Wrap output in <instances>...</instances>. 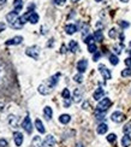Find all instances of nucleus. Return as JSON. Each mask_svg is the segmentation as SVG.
I'll list each match as a JSON object with an SVG mask.
<instances>
[{
  "mask_svg": "<svg viewBox=\"0 0 131 147\" xmlns=\"http://www.w3.org/2000/svg\"><path fill=\"white\" fill-rule=\"evenodd\" d=\"M10 83V72L7 66L0 62V88L6 87Z\"/></svg>",
  "mask_w": 131,
  "mask_h": 147,
  "instance_id": "1",
  "label": "nucleus"
},
{
  "mask_svg": "<svg viewBox=\"0 0 131 147\" xmlns=\"http://www.w3.org/2000/svg\"><path fill=\"white\" fill-rule=\"evenodd\" d=\"M111 99L110 98H102L101 100L98 103V106H96V112L99 113H105L108 110V107L111 106Z\"/></svg>",
  "mask_w": 131,
  "mask_h": 147,
  "instance_id": "2",
  "label": "nucleus"
},
{
  "mask_svg": "<svg viewBox=\"0 0 131 147\" xmlns=\"http://www.w3.org/2000/svg\"><path fill=\"white\" fill-rule=\"evenodd\" d=\"M40 47L37 45H34V46H30V47H28V48L25 50V54L28 57H30L33 58V59H35L37 60L39 59V56H40Z\"/></svg>",
  "mask_w": 131,
  "mask_h": 147,
  "instance_id": "3",
  "label": "nucleus"
},
{
  "mask_svg": "<svg viewBox=\"0 0 131 147\" xmlns=\"http://www.w3.org/2000/svg\"><path fill=\"white\" fill-rule=\"evenodd\" d=\"M23 17H24V19L27 21V22H30L31 24H36V23L39 22V15L35 12V11H28V12L25 13V15H23Z\"/></svg>",
  "mask_w": 131,
  "mask_h": 147,
  "instance_id": "4",
  "label": "nucleus"
},
{
  "mask_svg": "<svg viewBox=\"0 0 131 147\" xmlns=\"http://www.w3.org/2000/svg\"><path fill=\"white\" fill-rule=\"evenodd\" d=\"M18 19H19V12H17V11H15V10L6 15V21L9 22L10 27H12Z\"/></svg>",
  "mask_w": 131,
  "mask_h": 147,
  "instance_id": "5",
  "label": "nucleus"
},
{
  "mask_svg": "<svg viewBox=\"0 0 131 147\" xmlns=\"http://www.w3.org/2000/svg\"><path fill=\"white\" fill-rule=\"evenodd\" d=\"M99 71L100 74L102 75V77H104V80H111L112 79V74H111V70L107 69L106 65H104V64H100L99 65Z\"/></svg>",
  "mask_w": 131,
  "mask_h": 147,
  "instance_id": "6",
  "label": "nucleus"
},
{
  "mask_svg": "<svg viewBox=\"0 0 131 147\" xmlns=\"http://www.w3.org/2000/svg\"><path fill=\"white\" fill-rule=\"evenodd\" d=\"M111 119L114 122V123H122L125 121V115L120 111H114L112 115H111Z\"/></svg>",
  "mask_w": 131,
  "mask_h": 147,
  "instance_id": "7",
  "label": "nucleus"
},
{
  "mask_svg": "<svg viewBox=\"0 0 131 147\" xmlns=\"http://www.w3.org/2000/svg\"><path fill=\"white\" fill-rule=\"evenodd\" d=\"M22 127L24 128V130L28 133V134H31L33 133V124H31V119L29 116H27L24 121L22 122Z\"/></svg>",
  "mask_w": 131,
  "mask_h": 147,
  "instance_id": "8",
  "label": "nucleus"
},
{
  "mask_svg": "<svg viewBox=\"0 0 131 147\" xmlns=\"http://www.w3.org/2000/svg\"><path fill=\"white\" fill-rule=\"evenodd\" d=\"M60 76H61V74H60V72H57V74H54L53 76H51L49 80L47 81V85H48L51 88H54L57 85H58Z\"/></svg>",
  "mask_w": 131,
  "mask_h": 147,
  "instance_id": "9",
  "label": "nucleus"
},
{
  "mask_svg": "<svg viewBox=\"0 0 131 147\" xmlns=\"http://www.w3.org/2000/svg\"><path fill=\"white\" fill-rule=\"evenodd\" d=\"M87 68H88V60L83 58V59L78 60L77 63V70H78V74H83L87 71Z\"/></svg>",
  "mask_w": 131,
  "mask_h": 147,
  "instance_id": "10",
  "label": "nucleus"
},
{
  "mask_svg": "<svg viewBox=\"0 0 131 147\" xmlns=\"http://www.w3.org/2000/svg\"><path fill=\"white\" fill-rule=\"evenodd\" d=\"M55 144H57V141H55V138L53 136V135H47L46 139H45V141H43L45 147H53Z\"/></svg>",
  "mask_w": 131,
  "mask_h": 147,
  "instance_id": "11",
  "label": "nucleus"
},
{
  "mask_svg": "<svg viewBox=\"0 0 131 147\" xmlns=\"http://www.w3.org/2000/svg\"><path fill=\"white\" fill-rule=\"evenodd\" d=\"M83 99V91L79 89V88H76L73 91V101L75 103H81Z\"/></svg>",
  "mask_w": 131,
  "mask_h": 147,
  "instance_id": "12",
  "label": "nucleus"
},
{
  "mask_svg": "<svg viewBox=\"0 0 131 147\" xmlns=\"http://www.w3.org/2000/svg\"><path fill=\"white\" fill-rule=\"evenodd\" d=\"M104 95H105V91L102 89L101 87H99L98 89H95V92L93 93V99H94V100H96V101H98V100L100 101L101 99L104 98Z\"/></svg>",
  "mask_w": 131,
  "mask_h": 147,
  "instance_id": "13",
  "label": "nucleus"
},
{
  "mask_svg": "<svg viewBox=\"0 0 131 147\" xmlns=\"http://www.w3.org/2000/svg\"><path fill=\"white\" fill-rule=\"evenodd\" d=\"M51 89H52V88H51L47 83H42V85L39 86V93L42 94V95H47V94H49Z\"/></svg>",
  "mask_w": 131,
  "mask_h": 147,
  "instance_id": "14",
  "label": "nucleus"
},
{
  "mask_svg": "<svg viewBox=\"0 0 131 147\" xmlns=\"http://www.w3.org/2000/svg\"><path fill=\"white\" fill-rule=\"evenodd\" d=\"M13 139H15V144L16 146H21L23 144V134L21 132H15L13 133Z\"/></svg>",
  "mask_w": 131,
  "mask_h": 147,
  "instance_id": "15",
  "label": "nucleus"
},
{
  "mask_svg": "<svg viewBox=\"0 0 131 147\" xmlns=\"http://www.w3.org/2000/svg\"><path fill=\"white\" fill-rule=\"evenodd\" d=\"M22 41H23V38L22 36H15V38H12V39H10V40H7L6 44L7 46H13V45H19V44H22Z\"/></svg>",
  "mask_w": 131,
  "mask_h": 147,
  "instance_id": "16",
  "label": "nucleus"
},
{
  "mask_svg": "<svg viewBox=\"0 0 131 147\" xmlns=\"http://www.w3.org/2000/svg\"><path fill=\"white\" fill-rule=\"evenodd\" d=\"M35 127H36L37 132H39L40 134H45V133H46V129H45V126H43V123H42L41 119L37 118V119L35 121Z\"/></svg>",
  "mask_w": 131,
  "mask_h": 147,
  "instance_id": "17",
  "label": "nucleus"
},
{
  "mask_svg": "<svg viewBox=\"0 0 131 147\" xmlns=\"http://www.w3.org/2000/svg\"><path fill=\"white\" fill-rule=\"evenodd\" d=\"M107 130H108V126L106 124V123H100V124L98 126V128H96V132H98V134H100V135L106 134Z\"/></svg>",
  "mask_w": 131,
  "mask_h": 147,
  "instance_id": "18",
  "label": "nucleus"
},
{
  "mask_svg": "<svg viewBox=\"0 0 131 147\" xmlns=\"http://www.w3.org/2000/svg\"><path fill=\"white\" fill-rule=\"evenodd\" d=\"M71 121V116L67 115V113H63L59 116V122L61 123V124H69Z\"/></svg>",
  "mask_w": 131,
  "mask_h": 147,
  "instance_id": "19",
  "label": "nucleus"
},
{
  "mask_svg": "<svg viewBox=\"0 0 131 147\" xmlns=\"http://www.w3.org/2000/svg\"><path fill=\"white\" fill-rule=\"evenodd\" d=\"M43 116H45V118H46L47 121H49L51 118L53 117V110L52 107H49V106H46L43 109Z\"/></svg>",
  "mask_w": 131,
  "mask_h": 147,
  "instance_id": "20",
  "label": "nucleus"
},
{
  "mask_svg": "<svg viewBox=\"0 0 131 147\" xmlns=\"http://www.w3.org/2000/svg\"><path fill=\"white\" fill-rule=\"evenodd\" d=\"M69 51H71V52H77V51H79V46H78V42L77 41H75V40H71L70 42H69Z\"/></svg>",
  "mask_w": 131,
  "mask_h": 147,
  "instance_id": "21",
  "label": "nucleus"
},
{
  "mask_svg": "<svg viewBox=\"0 0 131 147\" xmlns=\"http://www.w3.org/2000/svg\"><path fill=\"white\" fill-rule=\"evenodd\" d=\"M122 146L123 147H130L131 146V138H130V135L125 134L124 136L122 138Z\"/></svg>",
  "mask_w": 131,
  "mask_h": 147,
  "instance_id": "22",
  "label": "nucleus"
},
{
  "mask_svg": "<svg viewBox=\"0 0 131 147\" xmlns=\"http://www.w3.org/2000/svg\"><path fill=\"white\" fill-rule=\"evenodd\" d=\"M65 32L67 35H72V34H75L77 32V27L75 24H67L65 27Z\"/></svg>",
  "mask_w": 131,
  "mask_h": 147,
  "instance_id": "23",
  "label": "nucleus"
},
{
  "mask_svg": "<svg viewBox=\"0 0 131 147\" xmlns=\"http://www.w3.org/2000/svg\"><path fill=\"white\" fill-rule=\"evenodd\" d=\"M94 39H95V41H98V42H102V41H104V34H102L100 29H98V30L94 33Z\"/></svg>",
  "mask_w": 131,
  "mask_h": 147,
  "instance_id": "24",
  "label": "nucleus"
},
{
  "mask_svg": "<svg viewBox=\"0 0 131 147\" xmlns=\"http://www.w3.org/2000/svg\"><path fill=\"white\" fill-rule=\"evenodd\" d=\"M43 146V142L40 136H34L33 139V147H42Z\"/></svg>",
  "mask_w": 131,
  "mask_h": 147,
  "instance_id": "25",
  "label": "nucleus"
},
{
  "mask_svg": "<svg viewBox=\"0 0 131 147\" xmlns=\"http://www.w3.org/2000/svg\"><path fill=\"white\" fill-rule=\"evenodd\" d=\"M108 60H110V63L112 64V65H118L119 58H118L117 54H110L108 56Z\"/></svg>",
  "mask_w": 131,
  "mask_h": 147,
  "instance_id": "26",
  "label": "nucleus"
},
{
  "mask_svg": "<svg viewBox=\"0 0 131 147\" xmlns=\"http://www.w3.org/2000/svg\"><path fill=\"white\" fill-rule=\"evenodd\" d=\"M13 7H15V11H17V12H21V10L23 9L22 0H15V1H13Z\"/></svg>",
  "mask_w": 131,
  "mask_h": 147,
  "instance_id": "27",
  "label": "nucleus"
},
{
  "mask_svg": "<svg viewBox=\"0 0 131 147\" xmlns=\"http://www.w3.org/2000/svg\"><path fill=\"white\" fill-rule=\"evenodd\" d=\"M17 122H18V118H17V117L15 116V115H10L9 116V123L12 127H16L17 126Z\"/></svg>",
  "mask_w": 131,
  "mask_h": 147,
  "instance_id": "28",
  "label": "nucleus"
},
{
  "mask_svg": "<svg viewBox=\"0 0 131 147\" xmlns=\"http://www.w3.org/2000/svg\"><path fill=\"white\" fill-rule=\"evenodd\" d=\"M84 40V44H87V45H92V44H94V41H95V39H94V35H88L87 38H84L83 39Z\"/></svg>",
  "mask_w": 131,
  "mask_h": 147,
  "instance_id": "29",
  "label": "nucleus"
},
{
  "mask_svg": "<svg viewBox=\"0 0 131 147\" xmlns=\"http://www.w3.org/2000/svg\"><path fill=\"white\" fill-rule=\"evenodd\" d=\"M120 75H122V77H130L131 76V68H126V69L122 70Z\"/></svg>",
  "mask_w": 131,
  "mask_h": 147,
  "instance_id": "30",
  "label": "nucleus"
},
{
  "mask_svg": "<svg viewBox=\"0 0 131 147\" xmlns=\"http://www.w3.org/2000/svg\"><path fill=\"white\" fill-rule=\"evenodd\" d=\"M61 97L64 98V99H70V98H71V93H70V91L67 89V88L63 89V92H61Z\"/></svg>",
  "mask_w": 131,
  "mask_h": 147,
  "instance_id": "31",
  "label": "nucleus"
},
{
  "mask_svg": "<svg viewBox=\"0 0 131 147\" xmlns=\"http://www.w3.org/2000/svg\"><path fill=\"white\" fill-rule=\"evenodd\" d=\"M116 140H117V135H116V134L111 133V134H108V135H107V141H108L110 144H113Z\"/></svg>",
  "mask_w": 131,
  "mask_h": 147,
  "instance_id": "32",
  "label": "nucleus"
},
{
  "mask_svg": "<svg viewBox=\"0 0 131 147\" xmlns=\"http://www.w3.org/2000/svg\"><path fill=\"white\" fill-rule=\"evenodd\" d=\"M123 132H124V134H128V135H130V133H131V122L126 123V124L124 126V128H123Z\"/></svg>",
  "mask_w": 131,
  "mask_h": 147,
  "instance_id": "33",
  "label": "nucleus"
},
{
  "mask_svg": "<svg viewBox=\"0 0 131 147\" xmlns=\"http://www.w3.org/2000/svg\"><path fill=\"white\" fill-rule=\"evenodd\" d=\"M117 35H118V32H117V29L116 28H112L110 32H108V36H110L111 39H116L117 38Z\"/></svg>",
  "mask_w": 131,
  "mask_h": 147,
  "instance_id": "34",
  "label": "nucleus"
},
{
  "mask_svg": "<svg viewBox=\"0 0 131 147\" xmlns=\"http://www.w3.org/2000/svg\"><path fill=\"white\" fill-rule=\"evenodd\" d=\"M88 52L89 53H95V52H98V46H96L95 44L88 45Z\"/></svg>",
  "mask_w": 131,
  "mask_h": 147,
  "instance_id": "35",
  "label": "nucleus"
},
{
  "mask_svg": "<svg viewBox=\"0 0 131 147\" xmlns=\"http://www.w3.org/2000/svg\"><path fill=\"white\" fill-rule=\"evenodd\" d=\"M118 24H119V27H120L122 29H126V28L130 27V23L128 21H119Z\"/></svg>",
  "mask_w": 131,
  "mask_h": 147,
  "instance_id": "36",
  "label": "nucleus"
},
{
  "mask_svg": "<svg viewBox=\"0 0 131 147\" xmlns=\"http://www.w3.org/2000/svg\"><path fill=\"white\" fill-rule=\"evenodd\" d=\"M73 80H75V82H77V83H82L83 82V76L82 74H77L73 76Z\"/></svg>",
  "mask_w": 131,
  "mask_h": 147,
  "instance_id": "37",
  "label": "nucleus"
},
{
  "mask_svg": "<svg viewBox=\"0 0 131 147\" xmlns=\"http://www.w3.org/2000/svg\"><path fill=\"white\" fill-rule=\"evenodd\" d=\"M122 48H123V44H120V46H114V47H113L116 54H120L122 53Z\"/></svg>",
  "mask_w": 131,
  "mask_h": 147,
  "instance_id": "38",
  "label": "nucleus"
},
{
  "mask_svg": "<svg viewBox=\"0 0 131 147\" xmlns=\"http://www.w3.org/2000/svg\"><path fill=\"white\" fill-rule=\"evenodd\" d=\"M71 104H72L71 98H70V99H64V106H65V107H70Z\"/></svg>",
  "mask_w": 131,
  "mask_h": 147,
  "instance_id": "39",
  "label": "nucleus"
},
{
  "mask_svg": "<svg viewBox=\"0 0 131 147\" xmlns=\"http://www.w3.org/2000/svg\"><path fill=\"white\" fill-rule=\"evenodd\" d=\"M100 58H101V53H100V52H95L94 56H93V60L94 62H98Z\"/></svg>",
  "mask_w": 131,
  "mask_h": 147,
  "instance_id": "40",
  "label": "nucleus"
},
{
  "mask_svg": "<svg viewBox=\"0 0 131 147\" xmlns=\"http://www.w3.org/2000/svg\"><path fill=\"white\" fill-rule=\"evenodd\" d=\"M55 5H58V6H63V5H65L66 0H54Z\"/></svg>",
  "mask_w": 131,
  "mask_h": 147,
  "instance_id": "41",
  "label": "nucleus"
},
{
  "mask_svg": "<svg viewBox=\"0 0 131 147\" xmlns=\"http://www.w3.org/2000/svg\"><path fill=\"white\" fill-rule=\"evenodd\" d=\"M124 63H125V65H126L128 68H131V57H128L126 59L124 60Z\"/></svg>",
  "mask_w": 131,
  "mask_h": 147,
  "instance_id": "42",
  "label": "nucleus"
},
{
  "mask_svg": "<svg viewBox=\"0 0 131 147\" xmlns=\"http://www.w3.org/2000/svg\"><path fill=\"white\" fill-rule=\"evenodd\" d=\"M0 147H7V141L5 139H0Z\"/></svg>",
  "mask_w": 131,
  "mask_h": 147,
  "instance_id": "43",
  "label": "nucleus"
},
{
  "mask_svg": "<svg viewBox=\"0 0 131 147\" xmlns=\"http://www.w3.org/2000/svg\"><path fill=\"white\" fill-rule=\"evenodd\" d=\"M5 28H6V24H5L4 22H1V23H0V33L4 32V30H5Z\"/></svg>",
  "mask_w": 131,
  "mask_h": 147,
  "instance_id": "44",
  "label": "nucleus"
},
{
  "mask_svg": "<svg viewBox=\"0 0 131 147\" xmlns=\"http://www.w3.org/2000/svg\"><path fill=\"white\" fill-rule=\"evenodd\" d=\"M88 106H89V101H88V100H87V101H84V103H83V105H82V107H83L84 110H87V107H88Z\"/></svg>",
  "mask_w": 131,
  "mask_h": 147,
  "instance_id": "45",
  "label": "nucleus"
},
{
  "mask_svg": "<svg viewBox=\"0 0 131 147\" xmlns=\"http://www.w3.org/2000/svg\"><path fill=\"white\" fill-rule=\"evenodd\" d=\"M65 52H66V46L63 45V46L60 47V53H65Z\"/></svg>",
  "mask_w": 131,
  "mask_h": 147,
  "instance_id": "46",
  "label": "nucleus"
},
{
  "mask_svg": "<svg viewBox=\"0 0 131 147\" xmlns=\"http://www.w3.org/2000/svg\"><path fill=\"white\" fill-rule=\"evenodd\" d=\"M49 41H51V42H48V47H52V46H53V41H54V39H51Z\"/></svg>",
  "mask_w": 131,
  "mask_h": 147,
  "instance_id": "47",
  "label": "nucleus"
},
{
  "mask_svg": "<svg viewBox=\"0 0 131 147\" xmlns=\"http://www.w3.org/2000/svg\"><path fill=\"white\" fill-rule=\"evenodd\" d=\"M4 107H5V105L3 103H0V111H4Z\"/></svg>",
  "mask_w": 131,
  "mask_h": 147,
  "instance_id": "48",
  "label": "nucleus"
},
{
  "mask_svg": "<svg viewBox=\"0 0 131 147\" xmlns=\"http://www.w3.org/2000/svg\"><path fill=\"white\" fill-rule=\"evenodd\" d=\"M7 1V0H0V5H3V4H5V3H6Z\"/></svg>",
  "mask_w": 131,
  "mask_h": 147,
  "instance_id": "49",
  "label": "nucleus"
},
{
  "mask_svg": "<svg viewBox=\"0 0 131 147\" xmlns=\"http://www.w3.org/2000/svg\"><path fill=\"white\" fill-rule=\"evenodd\" d=\"M120 1H122V3H124V4H126V3L129 1V0H120Z\"/></svg>",
  "mask_w": 131,
  "mask_h": 147,
  "instance_id": "50",
  "label": "nucleus"
},
{
  "mask_svg": "<svg viewBox=\"0 0 131 147\" xmlns=\"http://www.w3.org/2000/svg\"><path fill=\"white\" fill-rule=\"evenodd\" d=\"M72 3H77V1H79V0H71Z\"/></svg>",
  "mask_w": 131,
  "mask_h": 147,
  "instance_id": "51",
  "label": "nucleus"
},
{
  "mask_svg": "<svg viewBox=\"0 0 131 147\" xmlns=\"http://www.w3.org/2000/svg\"><path fill=\"white\" fill-rule=\"evenodd\" d=\"M128 53H129V54H130V56H129V57H131V50H130V51H128Z\"/></svg>",
  "mask_w": 131,
  "mask_h": 147,
  "instance_id": "52",
  "label": "nucleus"
},
{
  "mask_svg": "<svg viewBox=\"0 0 131 147\" xmlns=\"http://www.w3.org/2000/svg\"><path fill=\"white\" fill-rule=\"evenodd\" d=\"M95 1H96V3H100V1H102V0H95Z\"/></svg>",
  "mask_w": 131,
  "mask_h": 147,
  "instance_id": "53",
  "label": "nucleus"
},
{
  "mask_svg": "<svg viewBox=\"0 0 131 147\" xmlns=\"http://www.w3.org/2000/svg\"><path fill=\"white\" fill-rule=\"evenodd\" d=\"M129 45H130V48H131V41H130V44H129Z\"/></svg>",
  "mask_w": 131,
  "mask_h": 147,
  "instance_id": "54",
  "label": "nucleus"
}]
</instances>
